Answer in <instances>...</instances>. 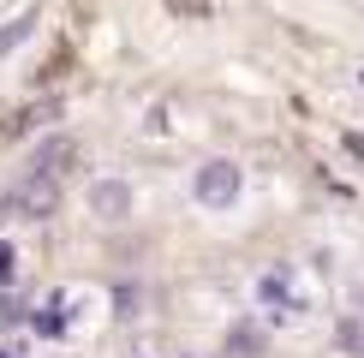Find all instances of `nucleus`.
<instances>
[{
  "label": "nucleus",
  "mask_w": 364,
  "mask_h": 358,
  "mask_svg": "<svg viewBox=\"0 0 364 358\" xmlns=\"http://www.w3.org/2000/svg\"><path fill=\"white\" fill-rule=\"evenodd\" d=\"M72 168H78V143L72 138H42L36 149H30V161H24V179H66Z\"/></svg>",
  "instance_id": "2"
},
{
  "label": "nucleus",
  "mask_w": 364,
  "mask_h": 358,
  "mask_svg": "<svg viewBox=\"0 0 364 358\" xmlns=\"http://www.w3.org/2000/svg\"><path fill=\"white\" fill-rule=\"evenodd\" d=\"M239 191H245V173H239L227 156L203 161V168L191 173V197L203 203V209H233V203H239Z\"/></svg>",
  "instance_id": "1"
},
{
  "label": "nucleus",
  "mask_w": 364,
  "mask_h": 358,
  "mask_svg": "<svg viewBox=\"0 0 364 358\" xmlns=\"http://www.w3.org/2000/svg\"><path fill=\"white\" fill-rule=\"evenodd\" d=\"M341 352H364V322H346L341 328Z\"/></svg>",
  "instance_id": "7"
},
{
  "label": "nucleus",
  "mask_w": 364,
  "mask_h": 358,
  "mask_svg": "<svg viewBox=\"0 0 364 358\" xmlns=\"http://www.w3.org/2000/svg\"><path fill=\"white\" fill-rule=\"evenodd\" d=\"M12 215H24V221H42V215H54V203H60V185L54 179H24L18 191H12Z\"/></svg>",
  "instance_id": "3"
},
{
  "label": "nucleus",
  "mask_w": 364,
  "mask_h": 358,
  "mask_svg": "<svg viewBox=\"0 0 364 358\" xmlns=\"http://www.w3.org/2000/svg\"><path fill=\"white\" fill-rule=\"evenodd\" d=\"M6 275H12V245L0 239V281H6Z\"/></svg>",
  "instance_id": "9"
},
{
  "label": "nucleus",
  "mask_w": 364,
  "mask_h": 358,
  "mask_svg": "<svg viewBox=\"0 0 364 358\" xmlns=\"http://www.w3.org/2000/svg\"><path fill=\"white\" fill-rule=\"evenodd\" d=\"M0 358H18V352H6V347H0Z\"/></svg>",
  "instance_id": "10"
},
{
  "label": "nucleus",
  "mask_w": 364,
  "mask_h": 358,
  "mask_svg": "<svg viewBox=\"0 0 364 358\" xmlns=\"http://www.w3.org/2000/svg\"><path fill=\"white\" fill-rule=\"evenodd\" d=\"M239 335V352H263V335H257V328H233Z\"/></svg>",
  "instance_id": "8"
},
{
  "label": "nucleus",
  "mask_w": 364,
  "mask_h": 358,
  "mask_svg": "<svg viewBox=\"0 0 364 358\" xmlns=\"http://www.w3.org/2000/svg\"><path fill=\"white\" fill-rule=\"evenodd\" d=\"M90 209H96L102 221H126L132 215V185L126 179H96V185H90Z\"/></svg>",
  "instance_id": "4"
},
{
  "label": "nucleus",
  "mask_w": 364,
  "mask_h": 358,
  "mask_svg": "<svg viewBox=\"0 0 364 358\" xmlns=\"http://www.w3.org/2000/svg\"><path fill=\"white\" fill-rule=\"evenodd\" d=\"M257 298H263V305H287V298H293V281H287V275H275V268H269V275L257 281Z\"/></svg>",
  "instance_id": "5"
},
{
  "label": "nucleus",
  "mask_w": 364,
  "mask_h": 358,
  "mask_svg": "<svg viewBox=\"0 0 364 358\" xmlns=\"http://www.w3.org/2000/svg\"><path fill=\"white\" fill-rule=\"evenodd\" d=\"M30 24H36V12H24L18 24H6V30H0V54H12V48H18V42L30 36Z\"/></svg>",
  "instance_id": "6"
}]
</instances>
